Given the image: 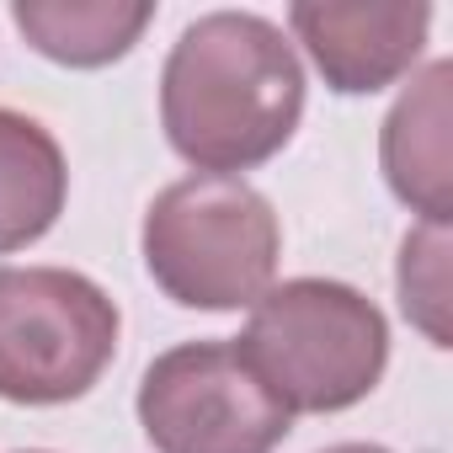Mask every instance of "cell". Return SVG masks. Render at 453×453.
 <instances>
[{
	"mask_svg": "<svg viewBox=\"0 0 453 453\" xmlns=\"http://www.w3.org/2000/svg\"><path fill=\"white\" fill-rule=\"evenodd\" d=\"M320 453H389L379 442H336V448H320Z\"/></svg>",
	"mask_w": 453,
	"mask_h": 453,
	"instance_id": "11",
	"label": "cell"
},
{
	"mask_svg": "<svg viewBox=\"0 0 453 453\" xmlns=\"http://www.w3.org/2000/svg\"><path fill=\"white\" fill-rule=\"evenodd\" d=\"M235 352L288 416H331L379 389L389 368V320L352 283L288 278L251 304Z\"/></svg>",
	"mask_w": 453,
	"mask_h": 453,
	"instance_id": "2",
	"label": "cell"
},
{
	"mask_svg": "<svg viewBox=\"0 0 453 453\" xmlns=\"http://www.w3.org/2000/svg\"><path fill=\"white\" fill-rule=\"evenodd\" d=\"M123 315L70 267H0V400L70 405L118 357Z\"/></svg>",
	"mask_w": 453,
	"mask_h": 453,
	"instance_id": "4",
	"label": "cell"
},
{
	"mask_svg": "<svg viewBox=\"0 0 453 453\" xmlns=\"http://www.w3.org/2000/svg\"><path fill=\"white\" fill-rule=\"evenodd\" d=\"M12 22L43 59L70 70H102L144 38L155 6L150 0H17Z\"/></svg>",
	"mask_w": 453,
	"mask_h": 453,
	"instance_id": "9",
	"label": "cell"
},
{
	"mask_svg": "<svg viewBox=\"0 0 453 453\" xmlns=\"http://www.w3.org/2000/svg\"><path fill=\"white\" fill-rule=\"evenodd\" d=\"M288 27L336 96H373L411 75L426 49V0H299Z\"/></svg>",
	"mask_w": 453,
	"mask_h": 453,
	"instance_id": "6",
	"label": "cell"
},
{
	"mask_svg": "<svg viewBox=\"0 0 453 453\" xmlns=\"http://www.w3.org/2000/svg\"><path fill=\"white\" fill-rule=\"evenodd\" d=\"M70 197V165L59 139L27 118L0 107V257L43 241Z\"/></svg>",
	"mask_w": 453,
	"mask_h": 453,
	"instance_id": "8",
	"label": "cell"
},
{
	"mask_svg": "<svg viewBox=\"0 0 453 453\" xmlns=\"http://www.w3.org/2000/svg\"><path fill=\"white\" fill-rule=\"evenodd\" d=\"M134 411L155 453H278L294 426L235 342H181L160 352L139 379Z\"/></svg>",
	"mask_w": 453,
	"mask_h": 453,
	"instance_id": "5",
	"label": "cell"
},
{
	"mask_svg": "<svg viewBox=\"0 0 453 453\" xmlns=\"http://www.w3.org/2000/svg\"><path fill=\"white\" fill-rule=\"evenodd\" d=\"M304 118V65L278 22L208 12L181 27L160 70V128L203 176L273 160Z\"/></svg>",
	"mask_w": 453,
	"mask_h": 453,
	"instance_id": "1",
	"label": "cell"
},
{
	"mask_svg": "<svg viewBox=\"0 0 453 453\" xmlns=\"http://www.w3.org/2000/svg\"><path fill=\"white\" fill-rule=\"evenodd\" d=\"M453 65L432 59L389 107L379 128V165L389 192L421 213V224H448L453 213V118H448Z\"/></svg>",
	"mask_w": 453,
	"mask_h": 453,
	"instance_id": "7",
	"label": "cell"
},
{
	"mask_svg": "<svg viewBox=\"0 0 453 453\" xmlns=\"http://www.w3.org/2000/svg\"><path fill=\"white\" fill-rule=\"evenodd\" d=\"M150 283L181 310H251L283 257L273 203L246 176H181L144 208L139 230Z\"/></svg>",
	"mask_w": 453,
	"mask_h": 453,
	"instance_id": "3",
	"label": "cell"
},
{
	"mask_svg": "<svg viewBox=\"0 0 453 453\" xmlns=\"http://www.w3.org/2000/svg\"><path fill=\"white\" fill-rule=\"evenodd\" d=\"M22 453H49V448H22Z\"/></svg>",
	"mask_w": 453,
	"mask_h": 453,
	"instance_id": "12",
	"label": "cell"
},
{
	"mask_svg": "<svg viewBox=\"0 0 453 453\" xmlns=\"http://www.w3.org/2000/svg\"><path fill=\"white\" fill-rule=\"evenodd\" d=\"M395 288H400V310L405 320L432 342L448 347V224H416L400 241V267H395Z\"/></svg>",
	"mask_w": 453,
	"mask_h": 453,
	"instance_id": "10",
	"label": "cell"
}]
</instances>
